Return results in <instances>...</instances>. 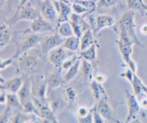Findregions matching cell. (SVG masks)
Here are the masks:
<instances>
[{"mask_svg": "<svg viewBox=\"0 0 147 123\" xmlns=\"http://www.w3.org/2000/svg\"><path fill=\"white\" fill-rule=\"evenodd\" d=\"M71 1H76V0H71Z\"/></svg>", "mask_w": 147, "mask_h": 123, "instance_id": "obj_43", "label": "cell"}, {"mask_svg": "<svg viewBox=\"0 0 147 123\" xmlns=\"http://www.w3.org/2000/svg\"><path fill=\"white\" fill-rule=\"evenodd\" d=\"M121 0H98L97 7L98 8H111L113 7Z\"/></svg>", "mask_w": 147, "mask_h": 123, "instance_id": "obj_32", "label": "cell"}, {"mask_svg": "<svg viewBox=\"0 0 147 123\" xmlns=\"http://www.w3.org/2000/svg\"><path fill=\"white\" fill-rule=\"evenodd\" d=\"M30 29L32 33L40 34V33L49 32V31H53L54 26H53V23L47 21L42 16H40L36 19L32 21Z\"/></svg>", "mask_w": 147, "mask_h": 123, "instance_id": "obj_13", "label": "cell"}, {"mask_svg": "<svg viewBox=\"0 0 147 123\" xmlns=\"http://www.w3.org/2000/svg\"><path fill=\"white\" fill-rule=\"evenodd\" d=\"M63 46L65 49L70 51L76 52L80 49V39L76 37V35L67 37L65 39Z\"/></svg>", "mask_w": 147, "mask_h": 123, "instance_id": "obj_22", "label": "cell"}, {"mask_svg": "<svg viewBox=\"0 0 147 123\" xmlns=\"http://www.w3.org/2000/svg\"><path fill=\"white\" fill-rule=\"evenodd\" d=\"M11 26L7 23L2 24L0 28V49H2L11 41L12 32L10 29Z\"/></svg>", "mask_w": 147, "mask_h": 123, "instance_id": "obj_19", "label": "cell"}, {"mask_svg": "<svg viewBox=\"0 0 147 123\" xmlns=\"http://www.w3.org/2000/svg\"><path fill=\"white\" fill-rule=\"evenodd\" d=\"M139 104H140L141 108L142 110H146L147 109V96L144 95L140 99H139Z\"/></svg>", "mask_w": 147, "mask_h": 123, "instance_id": "obj_37", "label": "cell"}, {"mask_svg": "<svg viewBox=\"0 0 147 123\" xmlns=\"http://www.w3.org/2000/svg\"><path fill=\"white\" fill-rule=\"evenodd\" d=\"M118 29L119 38L130 41L142 48H144L145 45L139 39L136 34L134 11L128 10L123 13L118 23Z\"/></svg>", "mask_w": 147, "mask_h": 123, "instance_id": "obj_1", "label": "cell"}, {"mask_svg": "<svg viewBox=\"0 0 147 123\" xmlns=\"http://www.w3.org/2000/svg\"><path fill=\"white\" fill-rule=\"evenodd\" d=\"M32 92L33 97L40 100H46L47 95V87L46 80L39 77L38 78L31 80Z\"/></svg>", "mask_w": 147, "mask_h": 123, "instance_id": "obj_10", "label": "cell"}, {"mask_svg": "<svg viewBox=\"0 0 147 123\" xmlns=\"http://www.w3.org/2000/svg\"><path fill=\"white\" fill-rule=\"evenodd\" d=\"M65 38L62 37L61 35L56 33V34L50 35L49 37H44L42 41L40 43V51L42 54H47L53 49L63 45Z\"/></svg>", "mask_w": 147, "mask_h": 123, "instance_id": "obj_7", "label": "cell"}, {"mask_svg": "<svg viewBox=\"0 0 147 123\" xmlns=\"http://www.w3.org/2000/svg\"><path fill=\"white\" fill-rule=\"evenodd\" d=\"M40 14L44 19L51 23L57 22L58 12L53 2L50 0H44L40 7Z\"/></svg>", "mask_w": 147, "mask_h": 123, "instance_id": "obj_8", "label": "cell"}, {"mask_svg": "<svg viewBox=\"0 0 147 123\" xmlns=\"http://www.w3.org/2000/svg\"><path fill=\"white\" fill-rule=\"evenodd\" d=\"M80 58V55H78V54H74V55H72L71 57H67V58L65 60L64 62H63L61 69H63V70H67L78 61V59H79Z\"/></svg>", "mask_w": 147, "mask_h": 123, "instance_id": "obj_31", "label": "cell"}, {"mask_svg": "<svg viewBox=\"0 0 147 123\" xmlns=\"http://www.w3.org/2000/svg\"><path fill=\"white\" fill-rule=\"evenodd\" d=\"M125 92H126V103L128 105V115L126 117V122H131L136 118L137 114H139L142 108L139 100L134 93L132 94L129 90H126Z\"/></svg>", "mask_w": 147, "mask_h": 123, "instance_id": "obj_6", "label": "cell"}, {"mask_svg": "<svg viewBox=\"0 0 147 123\" xmlns=\"http://www.w3.org/2000/svg\"><path fill=\"white\" fill-rule=\"evenodd\" d=\"M90 112H91V109L88 108L87 106H79L77 109L78 118H83V117H86Z\"/></svg>", "mask_w": 147, "mask_h": 123, "instance_id": "obj_33", "label": "cell"}, {"mask_svg": "<svg viewBox=\"0 0 147 123\" xmlns=\"http://www.w3.org/2000/svg\"><path fill=\"white\" fill-rule=\"evenodd\" d=\"M140 31L144 35H147V24H144L141 26Z\"/></svg>", "mask_w": 147, "mask_h": 123, "instance_id": "obj_39", "label": "cell"}, {"mask_svg": "<svg viewBox=\"0 0 147 123\" xmlns=\"http://www.w3.org/2000/svg\"><path fill=\"white\" fill-rule=\"evenodd\" d=\"M43 1H44V0H43Z\"/></svg>", "mask_w": 147, "mask_h": 123, "instance_id": "obj_45", "label": "cell"}, {"mask_svg": "<svg viewBox=\"0 0 147 123\" xmlns=\"http://www.w3.org/2000/svg\"><path fill=\"white\" fill-rule=\"evenodd\" d=\"M96 43L94 39V32L90 28L86 30L80 37V51L86 49L88 47H91Z\"/></svg>", "mask_w": 147, "mask_h": 123, "instance_id": "obj_21", "label": "cell"}, {"mask_svg": "<svg viewBox=\"0 0 147 123\" xmlns=\"http://www.w3.org/2000/svg\"><path fill=\"white\" fill-rule=\"evenodd\" d=\"M116 43L123 61L126 63L129 68H130L134 72H136V68H137L136 63L131 58L132 53H133V46L134 44L119 37V39L116 40Z\"/></svg>", "mask_w": 147, "mask_h": 123, "instance_id": "obj_3", "label": "cell"}, {"mask_svg": "<svg viewBox=\"0 0 147 123\" xmlns=\"http://www.w3.org/2000/svg\"><path fill=\"white\" fill-rule=\"evenodd\" d=\"M24 79L22 77H14L9 80H4L1 77V90L7 92L17 94L24 83Z\"/></svg>", "mask_w": 147, "mask_h": 123, "instance_id": "obj_14", "label": "cell"}, {"mask_svg": "<svg viewBox=\"0 0 147 123\" xmlns=\"http://www.w3.org/2000/svg\"><path fill=\"white\" fill-rule=\"evenodd\" d=\"M14 59L12 57H10V58L5 59H1V66H0V69H1V71L4 70V69H6L7 67H8L9 66L11 65L13 62V60Z\"/></svg>", "mask_w": 147, "mask_h": 123, "instance_id": "obj_35", "label": "cell"}, {"mask_svg": "<svg viewBox=\"0 0 147 123\" xmlns=\"http://www.w3.org/2000/svg\"><path fill=\"white\" fill-rule=\"evenodd\" d=\"M43 39L44 37L39 35L37 33H32L30 35L26 37L21 42H20L17 45L12 57L14 59H17L22 54L27 52L28 50L31 49L39 43L41 42Z\"/></svg>", "mask_w": 147, "mask_h": 123, "instance_id": "obj_4", "label": "cell"}, {"mask_svg": "<svg viewBox=\"0 0 147 123\" xmlns=\"http://www.w3.org/2000/svg\"><path fill=\"white\" fill-rule=\"evenodd\" d=\"M53 4L58 12V18L56 22L57 25L58 26L61 23L69 21L70 15L73 13L72 7L63 1H54Z\"/></svg>", "mask_w": 147, "mask_h": 123, "instance_id": "obj_15", "label": "cell"}, {"mask_svg": "<svg viewBox=\"0 0 147 123\" xmlns=\"http://www.w3.org/2000/svg\"><path fill=\"white\" fill-rule=\"evenodd\" d=\"M92 113H93V122L96 123H103L105 122V120L103 118L99 112L98 111L97 107L96 104L91 109Z\"/></svg>", "mask_w": 147, "mask_h": 123, "instance_id": "obj_34", "label": "cell"}, {"mask_svg": "<svg viewBox=\"0 0 147 123\" xmlns=\"http://www.w3.org/2000/svg\"><path fill=\"white\" fill-rule=\"evenodd\" d=\"M7 101V92L4 90L1 91V97H0V104H4Z\"/></svg>", "mask_w": 147, "mask_h": 123, "instance_id": "obj_38", "label": "cell"}, {"mask_svg": "<svg viewBox=\"0 0 147 123\" xmlns=\"http://www.w3.org/2000/svg\"><path fill=\"white\" fill-rule=\"evenodd\" d=\"M142 90H143V92L147 96V86L143 82H142Z\"/></svg>", "mask_w": 147, "mask_h": 123, "instance_id": "obj_40", "label": "cell"}, {"mask_svg": "<svg viewBox=\"0 0 147 123\" xmlns=\"http://www.w3.org/2000/svg\"><path fill=\"white\" fill-rule=\"evenodd\" d=\"M102 84H100V83L96 82L94 79H93L90 82V87L92 92V94H93V98L97 102L100 100L103 93L106 91Z\"/></svg>", "mask_w": 147, "mask_h": 123, "instance_id": "obj_27", "label": "cell"}, {"mask_svg": "<svg viewBox=\"0 0 147 123\" xmlns=\"http://www.w3.org/2000/svg\"><path fill=\"white\" fill-rule=\"evenodd\" d=\"M79 55L81 59L87 60L90 62L95 61L97 58V45H96V43H95L91 47H88L86 49L80 51Z\"/></svg>", "mask_w": 147, "mask_h": 123, "instance_id": "obj_24", "label": "cell"}, {"mask_svg": "<svg viewBox=\"0 0 147 123\" xmlns=\"http://www.w3.org/2000/svg\"><path fill=\"white\" fill-rule=\"evenodd\" d=\"M69 21L73 27L75 35L80 39L83 33L89 29V26L86 23V21L83 19L81 15L73 12L70 15Z\"/></svg>", "mask_w": 147, "mask_h": 123, "instance_id": "obj_11", "label": "cell"}, {"mask_svg": "<svg viewBox=\"0 0 147 123\" xmlns=\"http://www.w3.org/2000/svg\"><path fill=\"white\" fill-rule=\"evenodd\" d=\"M96 107H97L98 111L103 117L105 121L119 122V121L116 117L113 108L109 103V98H108L106 91L103 93L100 99L97 102Z\"/></svg>", "mask_w": 147, "mask_h": 123, "instance_id": "obj_5", "label": "cell"}, {"mask_svg": "<svg viewBox=\"0 0 147 123\" xmlns=\"http://www.w3.org/2000/svg\"><path fill=\"white\" fill-rule=\"evenodd\" d=\"M57 32L64 38H67V37L75 35L73 29L72 27L70 21H65V22L59 24L58 27H57Z\"/></svg>", "mask_w": 147, "mask_h": 123, "instance_id": "obj_26", "label": "cell"}, {"mask_svg": "<svg viewBox=\"0 0 147 123\" xmlns=\"http://www.w3.org/2000/svg\"><path fill=\"white\" fill-rule=\"evenodd\" d=\"M93 79H94L98 83L103 84L106 80V76L104 74H102V73H97V74L93 76Z\"/></svg>", "mask_w": 147, "mask_h": 123, "instance_id": "obj_36", "label": "cell"}, {"mask_svg": "<svg viewBox=\"0 0 147 123\" xmlns=\"http://www.w3.org/2000/svg\"><path fill=\"white\" fill-rule=\"evenodd\" d=\"M6 104H7V107L4 111V115L1 118V123L5 122V119H7L10 115L11 112H15L16 110H23L22 106L19 100L17 94L7 92V101Z\"/></svg>", "mask_w": 147, "mask_h": 123, "instance_id": "obj_12", "label": "cell"}, {"mask_svg": "<svg viewBox=\"0 0 147 123\" xmlns=\"http://www.w3.org/2000/svg\"><path fill=\"white\" fill-rule=\"evenodd\" d=\"M50 97L48 100V104L50 105V108L53 110L55 114L60 111V110L64 107V102L63 99L60 98V97H56V96H52Z\"/></svg>", "mask_w": 147, "mask_h": 123, "instance_id": "obj_28", "label": "cell"}, {"mask_svg": "<svg viewBox=\"0 0 147 123\" xmlns=\"http://www.w3.org/2000/svg\"><path fill=\"white\" fill-rule=\"evenodd\" d=\"M91 62L81 59V65H80V74L82 77L87 81H91L93 79V68L90 64Z\"/></svg>", "mask_w": 147, "mask_h": 123, "instance_id": "obj_25", "label": "cell"}, {"mask_svg": "<svg viewBox=\"0 0 147 123\" xmlns=\"http://www.w3.org/2000/svg\"><path fill=\"white\" fill-rule=\"evenodd\" d=\"M65 95L69 105H72L76 102L78 98L77 90L72 86H67L65 89Z\"/></svg>", "mask_w": 147, "mask_h": 123, "instance_id": "obj_29", "label": "cell"}, {"mask_svg": "<svg viewBox=\"0 0 147 123\" xmlns=\"http://www.w3.org/2000/svg\"><path fill=\"white\" fill-rule=\"evenodd\" d=\"M19 70L23 72H30L36 68L37 65V60L33 56L24 53L18 59Z\"/></svg>", "mask_w": 147, "mask_h": 123, "instance_id": "obj_16", "label": "cell"}, {"mask_svg": "<svg viewBox=\"0 0 147 123\" xmlns=\"http://www.w3.org/2000/svg\"><path fill=\"white\" fill-rule=\"evenodd\" d=\"M12 1H13V0H8V1H7V3H8V4H9V3H11Z\"/></svg>", "mask_w": 147, "mask_h": 123, "instance_id": "obj_42", "label": "cell"}, {"mask_svg": "<svg viewBox=\"0 0 147 123\" xmlns=\"http://www.w3.org/2000/svg\"><path fill=\"white\" fill-rule=\"evenodd\" d=\"M128 10L138 11L142 17L147 16V5L143 0H126Z\"/></svg>", "mask_w": 147, "mask_h": 123, "instance_id": "obj_20", "label": "cell"}, {"mask_svg": "<svg viewBox=\"0 0 147 123\" xmlns=\"http://www.w3.org/2000/svg\"><path fill=\"white\" fill-rule=\"evenodd\" d=\"M7 1H8V0H1V4H3V3H4V2H7Z\"/></svg>", "mask_w": 147, "mask_h": 123, "instance_id": "obj_41", "label": "cell"}, {"mask_svg": "<svg viewBox=\"0 0 147 123\" xmlns=\"http://www.w3.org/2000/svg\"><path fill=\"white\" fill-rule=\"evenodd\" d=\"M47 54L50 62L57 69L61 68L64 61L67 58L65 49L63 45L52 49Z\"/></svg>", "mask_w": 147, "mask_h": 123, "instance_id": "obj_9", "label": "cell"}, {"mask_svg": "<svg viewBox=\"0 0 147 123\" xmlns=\"http://www.w3.org/2000/svg\"><path fill=\"white\" fill-rule=\"evenodd\" d=\"M40 16V11L33 7L27 0H22L17 11L7 23L10 26H12L18 21L22 20L33 21Z\"/></svg>", "mask_w": 147, "mask_h": 123, "instance_id": "obj_2", "label": "cell"}, {"mask_svg": "<svg viewBox=\"0 0 147 123\" xmlns=\"http://www.w3.org/2000/svg\"><path fill=\"white\" fill-rule=\"evenodd\" d=\"M46 83H47V95H48V94L61 87L63 83H65V81L60 72L55 71L49 75L46 80Z\"/></svg>", "mask_w": 147, "mask_h": 123, "instance_id": "obj_18", "label": "cell"}, {"mask_svg": "<svg viewBox=\"0 0 147 123\" xmlns=\"http://www.w3.org/2000/svg\"><path fill=\"white\" fill-rule=\"evenodd\" d=\"M96 1H98V0H96Z\"/></svg>", "mask_w": 147, "mask_h": 123, "instance_id": "obj_44", "label": "cell"}, {"mask_svg": "<svg viewBox=\"0 0 147 123\" xmlns=\"http://www.w3.org/2000/svg\"><path fill=\"white\" fill-rule=\"evenodd\" d=\"M71 7L72 10H73V12L75 13V14H79V15H84V14H89L88 9L87 8H86L84 6L82 5L81 4L78 2L77 1H75L72 4Z\"/></svg>", "mask_w": 147, "mask_h": 123, "instance_id": "obj_30", "label": "cell"}, {"mask_svg": "<svg viewBox=\"0 0 147 123\" xmlns=\"http://www.w3.org/2000/svg\"><path fill=\"white\" fill-rule=\"evenodd\" d=\"M80 65H81V58L78 59V61L71 67H70L68 70H66L67 72H66L65 74L63 77L65 83L70 82L77 76V74L80 72Z\"/></svg>", "mask_w": 147, "mask_h": 123, "instance_id": "obj_23", "label": "cell"}, {"mask_svg": "<svg viewBox=\"0 0 147 123\" xmlns=\"http://www.w3.org/2000/svg\"><path fill=\"white\" fill-rule=\"evenodd\" d=\"M116 23V19L114 17L107 14H102L96 17L95 19V33H98L102 29L106 28H111L114 26Z\"/></svg>", "mask_w": 147, "mask_h": 123, "instance_id": "obj_17", "label": "cell"}]
</instances>
